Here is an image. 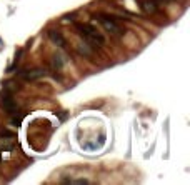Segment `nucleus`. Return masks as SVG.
I'll use <instances>...</instances> for the list:
<instances>
[{
  "label": "nucleus",
  "instance_id": "nucleus-1",
  "mask_svg": "<svg viewBox=\"0 0 190 185\" xmlns=\"http://www.w3.org/2000/svg\"><path fill=\"white\" fill-rule=\"evenodd\" d=\"M77 30L82 35L83 40L89 45H92L93 48H97V47L100 48V47L105 45V37L97 30V28H93L92 25H89V23H79V25H77Z\"/></svg>",
  "mask_w": 190,
  "mask_h": 185
},
{
  "label": "nucleus",
  "instance_id": "nucleus-2",
  "mask_svg": "<svg viewBox=\"0 0 190 185\" xmlns=\"http://www.w3.org/2000/svg\"><path fill=\"white\" fill-rule=\"evenodd\" d=\"M95 19L100 22V25L105 28V30L108 32L110 35H115V37H118V35L124 34V30H122V27L117 23V20L114 19V17L110 15H105V13H97V15H93Z\"/></svg>",
  "mask_w": 190,
  "mask_h": 185
},
{
  "label": "nucleus",
  "instance_id": "nucleus-3",
  "mask_svg": "<svg viewBox=\"0 0 190 185\" xmlns=\"http://www.w3.org/2000/svg\"><path fill=\"white\" fill-rule=\"evenodd\" d=\"M0 105L3 107V110H5L7 113H10V115H15L17 113V104H15V100H13V97L9 94V92H2L0 94Z\"/></svg>",
  "mask_w": 190,
  "mask_h": 185
},
{
  "label": "nucleus",
  "instance_id": "nucleus-4",
  "mask_svg": "<svg viewBox=\"0 0 190 185\" xmlns=\"http://www.w3.org/2000/svg\"><path fill=\"white\" fill-rule=\"evenodd\" d=\"M23 80L30 82V80H38L45 75V70L44 69H32V70H20L19 73Z\"/></svg>",
  "mask_w": 190,
  "mask_h": 185
},
{
  "label": "nucleus",
  "instance_id": "nucleus-5",
  "mask_svg": "<svg viewBox=\"0 0 190 185\" xmlns=\"http://www.w3.org/2000/svg\"><path fill=\"white\" fill-rule=\"evenodd\" d=\"M48 38H50L55 45H58V47H65V38H63V35L60 34V32L48 30Z\"/></svg>",
  "mask_w": 190,
  "mask_h": 185
},
{
  "label": "nucleus",
  "instance_id": "nucleus-6",
  "mask_svg": "<svg viewBox=\"0 0 190 185\" xmlns=\"http://www.w3.org/2000/svg\"><path fill=\"white\" fill-rule=\"evenodd\" d=\"M142 9L145 10L147 13H155L157 12V3L153 0H143L142 2Z\"/></svg>",
  "mask_w": 190,
  "mask_h": 185
},
{
  "label": "nucleus",
  "instance_id": "nucleus-7",
  "mask_svg": "<svg viewBox=\"0 0 190 185\" xmlns=\"http://www.w3.org/2000/svg\"><path fill=\"white\" fill-rule=\"evenodd\" d=\"M79 52L82 53L83 57H92V50H89V48H87V45H80Z\"/></svg>",
  "mask_w": 190,
  "mask_h": 185
},
{
  "label": "nucleus",
  "instance_id": "nucleus-8",
  "mask_svg": "<svg viewBox=\"0 0 190 185\" xmlns=\"http://www.w3.org/2000/svg\"><path fill=\"white\" fill-rule=\"evenodd\" d=\"M62 65H63L62 55H54V67H57V69H62Z\"/></svg>",
  "mask_w": 190,
  "mask_h": 185
},
{
  "label": "nucleus",
  "instance_id": "nucleus-9",
  "mask_svg": "<svg viewBox=\"0 0 190 185\" xmlns=\"http://www.w3.org/2000/svg\"><path fill=\"white\" fill-rule=\"evenodd\" d=\"M0 135H2V138H13V137H15V133L10 132V130H2Z\"/></svg>",
  "mask_w": 190,
  "mask_h": 185
},
{
  "label": "nucleus",
  "instance_id": "nucleus-10",
  "mask_svg": "<svg viewBox=\"0 0 190 185\" xmlns=\"http://www.w3.org/2000/svg\"><path fill=\"white\" fill-rule=\"evenodd\" d=\"M20 122H22V119H20V117H15V115L12 117V125H13V127H19Z\"/></svg>",
  "mask_w": 190,
  "mask_h": 185
},
{
  "label": "nucleus",
  "instance_id": "nucleus-11",
  "mask_svg": "<svg viewBox=\"0 0 190 185\" xmlns=\"http://www.w3.org/2000/svg\"><path fill=\"white\" fill-rule=\"evenodd\" d=\"M0 160H2V158H0Z\"/></svg>",
  "mask_w": 190,
  "mask_h": 185
}]
</instances>
